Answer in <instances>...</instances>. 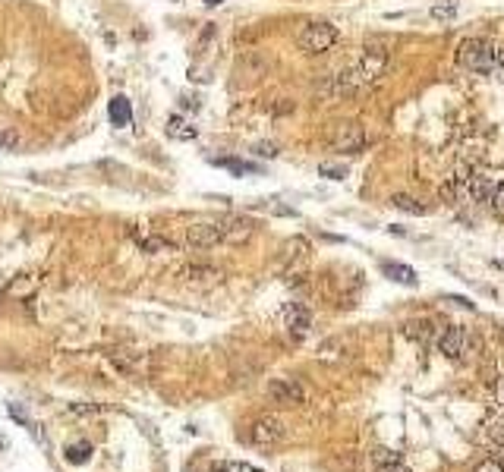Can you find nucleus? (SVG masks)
I'll use <instances>...</instances> for the list:
<instances>
[{
    "label": "nucleus",
    "mask_w": 504,
    "mask_h": 472,
    "mask_svg": "<svg viewBox=\"0 0 504 472\" xmlns=\"http://www.w3.org/2000/svg\"><path fill=\"white\" fill-rule=\"evenodd\" d=\"M111 362L117 368H120L123 375H142L145 372V366H149V359H145L142 353H111Z\"/></svg>",
    "instance_id": "nucleus-13"
},
{
    "label": "nucleus",
    "mask_w": 504,
    "mask_h": 472,
    "mask_svg": "<svg viewBox=\"0 0 504 472\" xmlns=\"http://www.w3.org/2000/svg\"><path fill=\"white\" fill-rule=\"evenodd\" d=\"M129 236H133V243L145 252V256H158V252H173V243H171V239H167L164 234H158V230L133 227V230H129Z\"/></svg>",
    "instance_id": "nucleus-9"
},
{
    "label": "nucleus",
    "mask_w": 504,
    "mask_h": 472,
    "mask_svg": "<svg viewBox=\"0 0 504 472\" xmlns=\"http://www.w3.org/2000/svg\"><path fill=\"white\" fill-rule=\"evenodd\" d=\"M177 278L186 280V283H211V280L221 278V274H218L215 268H208V265H183L177 271Z\"/></svg>",
    "instance_id": "nucleus-14"
},
{
    "label": "nucleus",
    "mask_w": 504,
    "mask_h": 472,
    "mask_svg": "<svg viewBox=\"0 0 504 472\" xmlns=\"http://www.w3.org/2000/svg\"><path fill=\"white\" fill-rule=\"evenodd\" d=\"M382 274L388 280L400 283V287H419V274L404 261H382Z\"/></svg>",
    "instance_id": "nucleus-12"
},
{
    "label": "nucleus",
    "mask_w": 504,
    "mask_h": 472,
    "mask_svg": "<svg viewBox=\"0 0 504 472\" xmlns=\"http://www.w3.org/2000/svg\"><path fill=\"white\" fill-rule=\"evenodd\" d=\"M504 72V48H498V54H495V72Z\"/></svg>",
    "instance_id": "nucleus-34"
},
{
    "label": "nucleus",
    "mask_w": 504,
    "mask_h": 472,
    "mask_svg": "<svg viewBox=\"0 0 504 472\" xmlns=\"http://www.w3.org/2000/svg\"><path fill=\"white\" fill-rule=\"evenodd\" d=\"M404 334L410 340H419V344H426L429 337H432V322H426V318H422V322H407L404 324Z\"/></svg>",
    "instance_id": "nucleus-18"
},
{
    "label": "nucleus",
    "mask_w": 504,
    "mask_h": 472,
    "mask_svg": "<svg viewBox=\"0 0 504 472\" xmlns=\"http://www.w3.org/2000/svg\"><path fill=\"white\" fill-rule=\"evenodd\" d=\"M76 416H98V412H104V406L101 403H73L70 406Z\"/></svg>",
    "instance_id": "nucleus-25"
},
{
    "label": "nucleus",
    "mask_w": 504,
    "mask_h": 472,
    "mask_svg": "<svg viewBox=\"0 0 504 472\" xmlns=\"http://www.w3.org/2000/svg\"><path fill=\"white\" fill-rule=\"evenodd\" d=\"M284 438H287V425L277 416H259L250 428V441L255 447H277Z\"/></svg>",
    "instance_id": "nucleus-6"
},
{
    "label": "nucleus",
    "mask_w": 504,
    "mask_h": 472,
    "mask_svg": "<svg viewBox=\"0 0 504 472\" xmlns=\"http://www.w3.org/2000/svg\"><path fill=\"white\" fill-rule=\"evenodd\" d=\"M268 397H272V403H281V406H303L306 403L303 384L294 381V378H274V381L268 384Z\"/></svg>",
    "instance_id": "nucleus-8"
},
{
    "label": "nucleus",
    "mask_w": 504,
    "mask_h": 472,
    "mask_svg": "<svg viewBox=\"0 0 504 472\" xmlns=\"http://www.w3.org/2000/svg\"><path fill=\"white\" fill-rule=\"evenodd\" d=\"M495 54L498 48L488 38H466L457 48V63L470 72H495Z\"/></svg>",
    "instance_id": "nucleus-2"
},
{
    "label": "nucleus",
    "mask_w": 504,
    "mask_h": 472,
    "mask_svg": "<svg viewBox=\"0 0 504 472\" xmlns=\"http://www.w3.org/2000/svg\"><path fill=\"white\" fill-rule=\"evenodd\" d=\"M385 70H388V54L378 50V48H372V50L366 48V54H363L353 67H347V70H341L338 76H331V82H328L321 92H325L328 98L356 94V92L369 89V85H375L378 79L385 76Z\"/></svg>",
    "instance_id": "nucleus-1"
},
{
    "label": "nucleus",
    "mask_w": 504,
    "mask_h": 472,
    "mask_svg": "<svg viewBox=\"0 0 504 472\" xmlns=\"http://www.w3.org/2000/svg\"><path fill=\"white\" fill-rule=\"evenodd\" d=\"M457 16V4H435L432 6V19H454Z\"/></svg>",
    "instance_id": "nucleus-26"
},
{
    "label": "nucleus",
    "mask_w": 504,
    "mask_h": 472,
    "mask_svg": "<svg viewBox=\"0 0 504 472\" xmlns=\"http://www.w3.org/2000/svg\"><path fill=\"white\" fill-rule=\"evenodd\" d=\"M378 472H410V469H407L404 463H391V466H382Z\"/></svg>",
    "instance_id": "nucleus-32"
},
{
    "label": "nucleus",
    "mask_w": 504,
    "mask_h": 472,
    "mask_svg": "<svg viewBox=\"0 0 504 472\" xmlns=\"http://www.w3.org/2000/svg\"><path fill=\"white\" fill-rule=\"evenodd\" d=\"M221 167H227V170H233V173H250L252 170V164H243V161H221Z\"/></svg>",
    "instance_id": "nucleus-28"
},
{
    "label": "nucleus",
    "mask_w": 504,
    "mask_h": 472,
    "mask_svg": "<svg viewBox=\"0 0 504 472\" xmlns=\"http://www.w3.org/2000/svg\"><path fill=\"white\" fill-rule=\"evenodd\" d=\"M318 173H321V177H328V180H344L347 177V167L344 164H321Z\"/></svg>",
    "instance_id": "nucleus-24"
},
{
    "label": "nucleus",
    "mask_w": 504,
    "mask_h": 472,
    "mask_svg": "<svg viewBox=\"0 0 504 472\" xmlns=\"http://www.w3.org/2000/svg\"><path fill=\"white\" fill-rule=\"evenodd\" d=\"M16 133H0V148H16Z\"/></svg>",
    "instance_id": "nucleus-30"
},
{
    "label": "nucleus",
    "mask_w": 504,
    "mask_h": 472,
    "mask_svg": "<svg viewBox=\"0 0 504 472\" xmlns=\"http://www.w3.org/2000/svg\"><path fill=\"white\" fill-rule=\"evenodd\" d=\"M107 117H111L114 126H127V123L133 120V104H129L123 94H117L111 101V107H107Z\"/></svg>",
    "instance_id": "nucleus-15"
},
{
    "label": "nucleus",
    "mask_w": 504,
    "mask_h": 472,
    "mask_svg": "<svg viewBox=\"0 0 504 472\" xmlns=\"http://www.w3.org/2000/svg\"><path fill=\"white\" fill-rule=\"evenodd\" d=\"M338 41H341L338 26L325 23V19L306 23L303 28H299V35H296V45H299V50H306V54H328Z\"/></svg>",
    "instance_id": "nucleus-3"
},
{
    "label": "nucleus",
    "mask_w": 504,
    "mask_h": 472,
    "mask_svg": "<svg viewBox=\"0 0 504 472\" xmlns=\"http://www.w3.org/2000/svg\"><path fill=\"white\" fill-rule=\"evenodd\" d=\"M328 142H331V148L341 151V155H360L369 139H366V129H363L360 123L347 120V123H338V126H334Z\"/></svg>",
    "instance_id": "nucleus-5"
},
{
    "label": "nucleus",
    "mask_w": 504,
    "mask_h": 472,
    "mask_svg": "<svg viewBox=\"0 0 504 472\" xmlns=\"http://www.w3.org/2000/svg\"><path fill=\"white\" fill-rule=\"evenodd\" d=\"M448 302H457L460 309H470V312H473V302H470V300H463V296H448Z\"/></svg>",
    "instance_id": "nucleus-31"
},
{
    "label": "nucleus",
    "mask_w": 504,
    "mask_h": 472,
    "mask_svg": "<svg viewBox=\"0 0 504 472\" xmlns=\"http://www.w3.org/2000/svg\"><path fill=\"white\" fill-rule=\"evenodd\" d=\"M479 346V337L473 331L460 328V324H454V328H444L441 334H438V353L444 356V359H466L473 350Z\"/></svg>",
    "instance_id": "nucleus-4"
},
{
    "label": "nucleus",
    "mask_w": 504,
    "mask_h": 472,
    "mask_svg": "<svg viewBox=\"0 0 504 472\" xmlns=\"http://www.w3.org/2000/svg\"><path fill=\"white\" fill-rule=\"evenodd\" d=\"M89 456H92V444H89V441L67 447V460H70V463H89Z\"/></svg>",
    "instance_id": "nucleus-21"
},
{
    "label": "nucleus",
    "mask_w": 504,
    "mask_h": 472,
    "mask_svg": "<svg viewBox=\"0 0 504 472\" xmlns=\"http://www.w3.org/2000/svg\"><path fill=\"white\" fill-rule=\"evenodd\" d=\"M391 205L400 208V212H407V214H426V208H422L413 195H404V192H394L391 195Z\"/></svg>",
    "instance_id": "nucleus-19"
},
{
    "label": "nucleus",
    "mask_w": 504,
    "mask_h": 472,
    "mask_svg": "<svg viewBox=\"0 0 504 472\" xmlns=\"http://www.w3.org/2000/svg\"><path fill=\"white\" fill-rule=\"evenodd\" d=\"M488 208H492V214L498 217V221H504V183L495 186L492 199H488Z\"/></svg>",
    "instance_id": "nucleus-22"
},
{
    "label": "nucleus",
    "mask_w": 504,
    "mask_h": 472,
    "mask_svg": "<svg viewBox=\"0 0 504 472\" xmlns=\"http://www.w3.org/2000/svg\"><path fill=\"white\" fill-rule=\"evenodd\" d=\"M255 155H262V158H274V155H277V148H274L272 142H259V145H255Z\"/></svg>",
    "instance_id": "nucleus-29"
},
{
    "label": "nucleus",
    "mask_w": 504,
    "mask_h": 472,
    "mask_svg": "<svg viewBox=\"0 0 504 472\" xmlns=\"http://www.w3.org/2000/svg\"><path fill=\"white\" fill-rule=\"evenodd\" d=\"M372 456H375V463H378V466H391V463H400V456L394 454V450H375V454H372Z\"/></svg>",
    "instance_id": "nucleus-27"
},
{
    "label": "nucleus",
    "mask_w": 504,
    "mask_h": 472,
    "mask_svg": "<svg viewBox=\"0 0 504 472\" xmlns=\"http://www.w3.org/2000/svg\"><path fill=\"white\" fill-rule=\"evenodd\" d=\"M482 444L492 447L495 454H504V422H486L482 425Z\"/></svg>",
    "instance_id": "nucleus-16"
},
{
    "label": "nucleus",
    "mask_w": 504,
    "mask_h": 472,
    "mask_svg": "<svg viewBox=\"0 0 504 472\" xmlns=\"http://www.w3.org/2000/svg\"><path fill=\"white\" fill-rule=\"evenodd\" d=\"M224 243L221 221H195L186 227V246L189 249H211V246Z\"/></svg>",
    "instance_id": "nucleus-7"
},
{
    "label": "nucleus",
    "mask_w": 504,
    "mask_h": 472,
    "mask_svg": "<svg viewBox=\"0 0 504 472\" xmlns=\"http://www.w3.org/2000/svg\"><path fill=\"white\" fill-rule=\"evenodd\" d=\"M237 472H265V469H255L250 463H237Z\"/></svg>",
    "instance_id": "nucleus-35"
},
{
    "label": "nucleus",
    "mask_w": 504,
    "mask_h": 472,
    "mask_svg": "<svg viewBox=\"0 0 504 472\" xmlns=\"http://www.w3.org/2000/svg\"><path fill=\"white\" fill-rule=\"evenodd\" d=\"M221 234H224V243L240 246V243H246V239L255 234V224L250 221V217H243V214H233V217H227V221H221Z\"/></svg>",
    "instance_id": "nucleus-11"
},
{
    "label": "nucleus",
    "mask_w": 504,
    "mask_h": 472,
    "mask_svg": "<svg viewBox=\"0 0 504 472\" xmlns=\"http://www.w3.org/2000/svg\"><path fill=\"white\" fill-rule=\"evenodd\" d=\"M265 70H268V63L262 60V57H255V54H250L243 63H240V72H243L246 79H259Z\"/></svg>",
    "instance_id": "nucleus-20"
},
{
    "label": "nucleus",
    "mask_w": 504,
    "mask_h": 472,
    "mask_svg": "<svg viewBox=\"0 0 504 472\" xmlns=\"http://www.w3.org/2000/svg\"><path fill=\"white\" fill-rule=\"evenodd\" d=\"M205 4H211V6H218V4H224V0H205Z\"/></svg>",
    "instance_id": "nucleus-36"
},
{
    "label": "nucleus",
    "mask_w": 504,
    "mask_h": 472,
    "mask_svg": "<svg viewBox=\"0 0 504 472\" xmlns=\"http://www.w3.org/2000/svg\"><path fill=\"white\" fill-rule=\"evenodd\" d=\"M167 136L177 139V142H189V139H195V126L186 123L183 117H171L167 120Z\"/></svg>",
    "instance_id": "nucleus-17"
},
{
    "label": "nucleus",
    "mask_w": 504,
    "mask_h": 472,
    "mask_svg": "<svg viewBox=\"0 0 504 472\" xmlns=\"http://www.w3.org/2000/svg\"><path fill=\"white\" fill-rule=\"evenodd\" d=\"M495 410H498V412H504V384L498 388V394H495Z\"/></svg>",
    "instance_id": "nucleus-33"
},
{
    "label": "nucleus",
    "mask_w": 504,
    "mask_h": 472,
    "mask_svg": "<svg viewBox=\"0 0 504 472\" xmlns=\"http://www.w3.org/2000/svg\"><path fill=\"white\" fill-rule=\"evenodd\" d=\"M284 324H287V331H290V337H306L312 328V312L303 306V302H287L284 306Z\"/></svg>",
    "instance_id": "nucleus-10"
},
{
    "label": "nucleus",
    "mask_w": 504,
    "mask_h": 472,
    "mask_svg": "<svg viewBox=\"0 0 504 472\" xmlns=\"http://www.w3.org/2000/svg\"><path fill=\"white\" fill-rule=\"evenodd\" d=\"M473 472H504V456H486V460L482 463H476V469Z\"/></svg>",
    "instance_id": "nucleus-23"
}]
</instances>
